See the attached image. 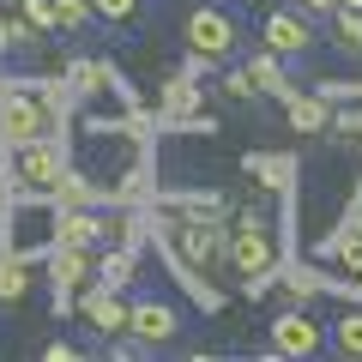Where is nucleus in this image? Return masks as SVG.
<instances>
[{"label": "nucleus", "mask_w": 362, "mask_h": 362, "mask_svg": "<svg viewBox=\"0 0 362 362\" xmlns=\"http://www.w3.org/2000/svg\"><path fill=\"white\" fill-rule=\"evenodd\" d=\"M302 13H308V18H332L338 0H302Z\"/></svg>", "instance_id": "29"}, {"label": "nucleus", "mask_w": 362, "mask_h": 362, "mask_svg": "<svg viewBox=\"0 0 362 362\" xmlns=\"http://www.w3.org/2000/svg\"><path fill=\"white\" fill-rule=\"evenodd\" d=\"M247 78H254V90L259 97H278V103H284L290 90V66H284V54H272V49H259V54H247Z\"/></svg>", "instance_id": "15"}, {"label": "nucleus", "mask_w": 362, "mask_h": 362, "mask_svg": "<svg viewBox=\"0 0 362 362\" xmlns=\"http://www.w3.org/2000/svg\"><path fill=\"white\" fill-rule=\"evenodd\" d=\"M66 169H73L66 139H61V133H42V139L6 151V187H13V194H30V199H49L54 181H61Z\"/></svg>", "instance_id": "2"}, {"label": "nucleus", "mask_w": 362, "mask_h": 362, "mask_svg": "<svg viewBox=\"0 0 362 362\" xmlns=\"http://www.w3.org/2000/svg\"><path fill=\"white\" fill-rule=\"evenodd\" d=\"M109 73H115V66H103V61H85V54H73V61H66V90H73V97H97V90L109 85Z\"/></svg>", "instance_id": "19"}, {"label": "nucleus", "mask_w": 362, "mask_h": 362, "mask_svg": "<svg viewBox=\"0 0 362 362\" xmlns=\"http://www.w3.org/2000/svg\"><path fill=\"white\" fill-rule=\"evenodd\" d=\"M103 235H109V218H103V206L54 211V242H66V247H97Z\"/></svg>", "instance_id": "13"}, {"label": "nucleus", "mask_w": 362, "mask_h": 362, "mask_svg": "<svg viewBox=\"0 0 362 362\" xmlns=\"http://www.w3.org/2000/svg\"><path fill=\"white\" fill-rule=\"evenodd\" d=\"M242 169L259 181V187H272V194H290L296 187V157H278V151H247Z\"/></svg>", "instance_id": "14"}, {"label": "nucleus", "mask_w": 362, "mask_h": 362, "mask_svg": "<svg viewBox=\"0 0 362 362\" xmlns=\"http://www.w3.org/2000/svg\"><path fill=\"white\" fill-rule=\"evenodd\" d=\"M242 30H235V13L223 6H194V13L181 18V49L187 54H206V61H230Z\"/></svg>", "instance_id": "4"}, {"label": "nucleus", "mask_w": 362, "mask_h": 362, "mask_svg": "<svg viewBox=\"0 0 362 362\" xmlns=\"http://www.w3.org/2000/svg\"><path fill=\"white\" fill-rule=\"evenodd\" d=\"M18 13L37 37H54V0H18Z\"/></svg>", "instance_id": "25"}, {"label": "nucleus", "mask_w": 362, "mask_h": 362, "mask_svg": "<svg viewBox=\"0 0 362 362\" xmlns=\"http://www.w3.org/2000/svg\"><path fill=\"white\" fill-rule=\"evenodd\" d=\"M326 344H332L338 356H362V302H356V308H344L332 326H326Z\"/></svg>", "instance_id": "20"}, {"label": "nucleus", "mask_w": 362, "mask_h": 362, "mask_svg": "<svg viewBox=\"0 0 362 362\" xmlns=\"http://www.w3.org/2000/svg\"><path fill=\"white\" fill-rule=\"evenodd\" d=\"M0 90H6V73H0Z\"/></svg>", "instance_id": "31"}, {"label": "nucleus", "mask_w": 362, "mask_h": 362, "mask_svg": "<svg viewBox=\"0 0 362 362\" xmlns=\"http://www.w3.org/2000/svg\"><path fill=\"white\" fill-rule=\"evenodd\" d=\"M259 37H266L272 54H284V61H302V54L314 49V25H308V13H266Z\"/></svg>", "instance_id": "10"}, {"label": "nucleus", "mask_w": 362, "mask_h": 362, "mask_svg": "<svg viewBox=\"0 0 362 362\" xmlns=\"http://www.w3.org/2000/svg\"><path fill=\"white\" fill-rule=\"evenodd\" d=\"M332 42H338L344 54H362V13L338 6V13H332Z\"/></svg>", "instance_id": "23"}, {"label": "nucleus", "mask_w": 362, "mask_h": 362, "mask_svg": "<svg viewBox=\"0 0 362 362\" xmlns=\"http://www.w3.org/2000/svg\"><path fill=\"white\" fill-rule=\"evenodd\" d=\"M332 290H338V296H350V302H362V272H350V278H338Z\"/></svg>", "instance_id": "28"}, {"label": "nucleus", "mask_w": 362, "mask_h": 362, "mask_svg": "<svg viewBox=\"0 0 362 362\" xmlns=\"http://www.w3.org/2000/svg\"><path fill=\"white\" fill-rule=\"evenodd\" d=\"M49 206H54V211H78V206H109V181H97L90 169H66V175L54 181Z\"/></svg>", "instance_id": "11"}, {"label": "nucleus", "mask_w": 362, "mask_h": 362, "mask_svg": "<svg viewBox=\"0 0 362 362\" xmlns=\"http://www.w3.org/2000/svg\"><path fill=\"white\" fill-rule=\"evenodd\" d=\"M163 121L169 127H194V133H211V115H206V85H199L187 66L163 78Z\"/></svg>", "instance_id": "8"}, {"label": "nucleus", "mask_w": 362, "mask_h": 362, "mask_svg": "<svg viewBox=\"0 0 362 362\" xmlns=\"http://www.w3.org/2000/svg\"><path fill=\"white\" fill-rule=\"evenodd\" d=\"M37 42H42V37L25 25V13H0V61H13V54H30Z\"/></svg>", "instance_id": "21"}, {"label": "nucleus", "mask_w": 362, "mask_h": 362, "mask_svg": "<svg viewBox=\"0 0 362 362\" xmlns=\"http://www.w3.org/2000/svg\"><path fill=\"white\" fill-rule=\"evenodd\" d=\"M266 338H272V356H284V362H308V356L326 350V326L314 314H302V308H284L266 326Z\"/></svg>", "instance_id": "5"}, {"label": "nucleus", "mask_w": 362, "mask_h": 362, "mask_svg": "<svg viewBox=\"0 0 362 362\" xmlns=\"http://www.w3.org/2000/svg\"><path fill=\"white\" fill-rule=\"evenodd\" d=\"M25 296H30V259L0 254V308H18Z\"/></svg>", "instance_id": "18"}, {"label": "nucleus", "mask_w": 362, "mask_h": 362, "mask_svg": "<svg viewBox=\"0 0 362 362\" xmlns=\"http://www.w3.org/2000/svg\"><path fill=\"white\" fill-rule=\"evenodd\" d=\"M90 18H97L90 0H54V37H73V30L90 25Z\"/></svg>", "instance_id": "22"}, {"label": "nucleus", "mask_w": 362, "mask_h": 362, "mask_svg": "<svg viewBox=\"0 0 362 362\" xmlns=\"http://www.w3.org/2000/svg\"><path fill=\"white\" fill-rule=\"evenodd\" d=\"M223 266L242 272V278H266V272L284 266V242H278V223L266 218V211H242L230 230V242H223Z\"/></svg>", "instance_id": "3"}, {"label": "nucleus", "mask_w": 362, "mask_h": 362, "mask_svg": "<svg viewBox=\"0 0 362 362\" xmlns=\"http://www.w3.org/2000/svg\"><path fill=\"white\" fill-rule=\"evenodd\" d=\"M85 278H97V254H90V247H66V242H54V247H49L54 314H73V302H78V290H85Z\"/></svg>", "instance_id": "7"}, {"label": "nucleus", "mask_w": 362, "mask_h": 362, "mask_svg": "<svg viewBox=\"0 0 362 362\" xmlns=\"http://www.w3.org/2000/svg\"><path fill=\"white\" fill-rule=\"evenodd\" d=\"M223 97H235V103L259 97V90H254V78H247V66H230V61H223Z\"/></svg>", "instance_id": "26"}, {"label": "nucleus", "mask_w": 362, "mask_h": 362, "mask_svg": "<svg viewBox=\"0 0 362 362\" xmlns=\"http://www.w3.org/2000/svg\"><path fill=\"white\" fill-rule=\"evenodd\" d=\"M284 121H290V133H332V97L326 90H290Z\"/></svg>", "instance_id": "12"}, {"label": "nucleus", "mask_w": 362, "mask_h": 362, "mask_svg": "<svg viewBox=\"0 0 362 362\" xmlns=\"http://www.w3.org/2000/svg\"><path fill=\"white\" fill-rule=\"evenodd\" d=\"M133 278H139V254H133V247H103V254H97V284H115V290H127Z\"/></svg>", "instance_id": "16"}, {"label": "nucleus", "mask_w": 362, "mask_h": 362, "mask_svg": "<svg viewBox=\"0 0 362 362\" xmlns=\"http://www.w3.org/2000/svg\"><path fill=\"white\" fill-rule=\"evenodd\" d=\"M73 314L97 338H115V332H127L133 302H127V290H115V284H85V290H78V302H73Z\"/></svg>", "instance_id": "6"}, {"label": "nucleus", "mask_w": 362, "mask_h": 362, "mask_svg": "<svg viewBox=\"0 0 362 362\" xmlns=\"http://www.w3.org/2000/svg\"><path fill=\"white\" fill-rule=\"evenodd\" d=\"M127 332L139 338L145 350L175 344V338H181V308H175V302H163V296H133V320H127Z\"/></svg>", "instance_id": "9"}, {"label": "nucleus", "mask_w": 362, "mask_h": 362, "mask_svg": "<svg viewBox=\"0 0 362 362\" xmlns=\"http://www.w3.org/2000/svg\"><path fill=\"white\" fill-rule=\"evenodd\" d=\"M278 284H284L296 302H308V296H326V290H332L338 278H326L320 266H278Z\"/></svg>", "instance_id": "17"}, {"label": "nucleus", "mask_w": 362, "mask_h": 362, "mask_svg": "<svg viewBox=\"0 0 362 362\" xmlns=\"http://www.w3.org/2000/svg\"><path fill=\"white\" fill-rule=\"evenodd\" d=\"M338 6H350V13H362V0H338Z\"/></svg>", "instance_id": "30"}, {"label": "nucleus", "mask_w": 362, "mask_h": 362, "mask_svg": "<svg viewBox=\"0 0 362 362\" xmlns=\"http://www.w3.org/2000/svg\"><path fill=\"white\" fill-rule=\"evenodd\" d=\"M90 6H97L103 25H133V18L145 13V0H90Z\"/></svg>", "instance_id": "24"}, {"label": "nucleus", "mask_w": 362, "mask_h": 362, "mask_svg": "<svg viewBox=\"0 0 362 362\" xmlns=\"http://www.w3.org/2000/svg\"><path fill=\"white\" fill-rule=\"evenodd\" d=\"M66 78H6L0 90V145H30L42 133H61V115H66Z\"/></svg>", "instance_id": "1"}, {"label": "nucleus", "mask_w": 362, "mask_h": 362, "mask_svg": "<svg viewBox=\"0 0 362 362\" xmlns=\"http://www.w3.org/2000/svg\"><path fill=\"white\" fill-rule=\"evenodd\" d=\"M42 356H49V362H78V344H66V338H54V344H42Z\"/></svg>", "instance_id": "27"}]
</instances>
